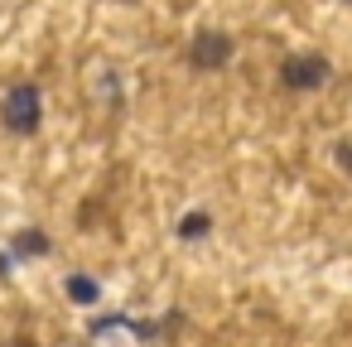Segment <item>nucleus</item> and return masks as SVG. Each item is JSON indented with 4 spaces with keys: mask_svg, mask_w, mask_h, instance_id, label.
Wrapping results in <instances>:
<instances>
[{
    "mask_svg": "<svg viewBox=\"0 0 352 347\" xmlns=\"http://www.w3.org/2000/svg\"><path fill=\"white\" fill-rule=\"evenodd\" d=\"M0 116H6V126L15 135H34L39 131V116H44V102H39V87L34 82H20L6 92V102H0Z\"/></svg>",
    "mask_w": 352,
    "mask_h": 347,
    "instance_id": "nucleus-1",
    "label": "nucleus"
},
{
    "mask_svg": "<svg viewBox=\"0 0 352 347\" xmlns=\"http://www.w3.org/2000/svg\"><path fill=\"white\" fill-rule=\"evenodd\" d=\"M280 82L289 92H314V87L328 82V58L323 54H289L280 63Z\"/></svg>",
    "mask_w": 352,
    "mask_h": 347,
    "instance_id": "nucleus-2",
    "label": "nucleus"
},
{
    "mask_svg": "<svg viewBox=\"0 0 352 347\" xmlns=\"http://www.w3.org/2000/svg\"><path fill=\"white\" fill-rule=\"evenodd\" d=\"M227 58H232V39H227V34H217V30L198 34V39H193V49H188V63H193V68H222Z\"/></svg>",
    "mask_w": 352,
    "mask_h": 347,
    "instance_id": "nucleus-3",
    "label": "nucleus"
},
{
    "mask_svg": "<svg viewBox=\"0 0 352 347\" xmlns=\"http://www.w3.org/2000/svg\"><path fill=\"white\" fill-rule=\"evenodd\" d=\"M203 232H208V212H188V217H184V227H179V236H188V241H193V236H203Z\"/></svg>",
    "mask_w": 352,
    "mask_h": 347,
    "instance_id": "nucleus-4",
    "label": "nucleus"
},
{
    "mask_svg": "<svg viewBox=\"0 0 352 347\" xmlns=\"http://www.w3.org/2000/svg\"><path fill=\"white\" fill-rule=\"evenodd\" d=\"M68 294H73V299H78V304H92V299H97V284H92V280H82V275H78V280H68Z\"/></svg>",
    "mask_w": 352,
    "mask_h": 347,
    "instance_id": "nucleus-5",
    "label": "nucleus"
},
{
    "mask_svg": "<svg viewBox=\"0 0 352 347\" xmlns=\"http://www.w3.org/2000/svg\"><path fill=\"white\" fill-rule=\"evenodd\" d=\"M44 246H49V241H44V236H34V232H25V236H20V251H25V256H34V251H44Z\"/></svg>",
    "mask_w": 352,
    "mask_h": 347,
    "instance_id": "nucleus-6",
    "label": "nucleus"
},
{
    "mask_svg": "<svg viewBox=\"0 0 352 347\" xmlns=\"http://www.w3.org/2000/svg\"><path fill=\"white\" fill-rule=\"evenodd\" d=\"M0 347H34V337H25V333H20V337H10V342H0Z\"/></svg>",
    "mask_w": 352,
    "mask_h": 347,
    "instance_id": "nucleus-7",
    "label": "nucleus"
},
{
    "mask_svg": "<svg viewBox=\"0 0 352 347\" xmlns=\"http://www.w3.org/2000/svg\"><path fill=\"white\" fill-rule=\"evenodd\" d=\"M347 5H352V0H347Z\"/></svg>",
    "mask_w": 352,
    "mask_h": 347,
    "instance_id": "nucleus-8",
    "label": "nucleus"
}]
</instances>
